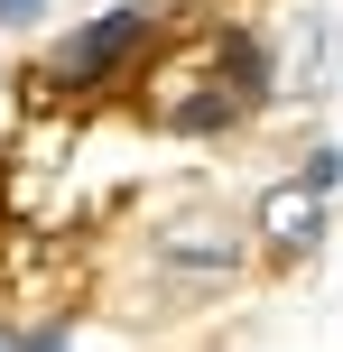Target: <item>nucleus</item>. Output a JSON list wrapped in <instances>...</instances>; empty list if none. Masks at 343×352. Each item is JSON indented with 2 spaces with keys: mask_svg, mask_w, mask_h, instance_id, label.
<instances>
[{
  "mask_svg": "<svg viewBox=\"0 0 343 352\" xmlns=\"http://www.w3.org/2000/svg\"><path fill=\"white\" fill-rule=\"evenodd\" d=\"M148 28H158V19H148L140 0H121V10L84 19V28L47 56V74H56V84H74V93H84V84H111V65H121L130 47H148Z\"/></svg>",
  "mask_w": 343,
  "mask_h": 352,
  "instance_id": "1",
  "label": "nucleus"
},
{
  "mask_svg": "<svg viewBox=\"0 0 343 352\" xmlns=\"http://www.w3.org/2000/svg\"><path fill=\"white\" fill-rule=\"evenodd\" d=\"M260 232H269L278 250H316V241H325V195H307V186H269Z\"/></svg>",
  "mask_w": 343,
  "mask_h": 352,
  "instance_id": "2",
  "label": "nucleus"
},
{
  "mask_svg": "<svg viewBox=\"0 0 343 352\" xmlns=\"http://www.w3.org/2000/svg\"><path fill=\"white\" fill-rule=\"evenodd\" d=\"M297 186H307V195H334V186H343V148H307Z\"/></svg>",
  "mask_w": 343,
  "mask_h": 352,
  "instance_id": "3",
  "label": "nucleus"
},
{
  "mask_svg": "<svg viewBox=\"0 0 343 352\" xmlns=\"http://www.w3.org/2000/svg\"><path fill=\"white\" fill-rule=\"evenodd\" d=\"M47 10H56V0H0V28H37Z\"/></svg>",
  "mask_w": 343,
  "mask_h": 352,
  "instance_id": "4",
  "label": "nucleus"
},
{
  "mask_svg": "<svg viewBox=\"0 0 343 352\" xmlns=\"http://www.w3.org/2000/svg\"><path fill=\"white\" fill-rule=\"evenodd\" d=\"M19 352H65V334H19Z\"/></svg>",
  "mask_w": 343,
  "mask_h": 352,
  "instance_id": "5",
  "label": "nucleus"
},
{
  "mask_svg": "<svg viewBox=\"0 0 343 352\" xmlns=\"http://www.w3.org/2000/svg\"><path fill=\"white\" fill-rule=\"evenodd\" d=\"M0 352H19V334H10V324H0Z\"/></svg>",
  "mask_w": 343,
  "mask_h": 352,
  "instance_id": "6",
  "label": "nucleus"
}]
</instances>
